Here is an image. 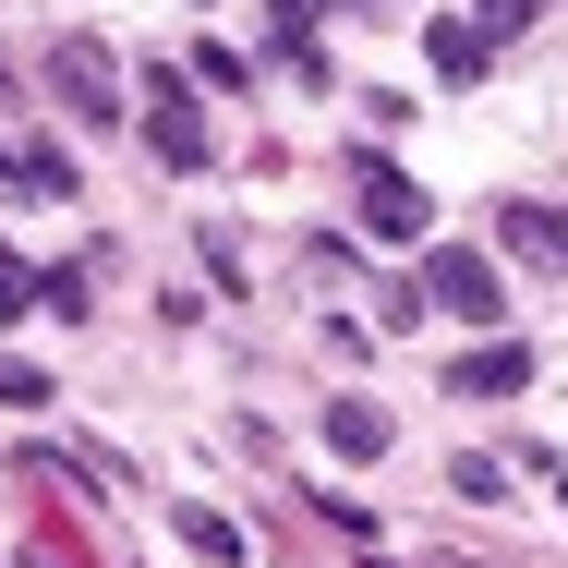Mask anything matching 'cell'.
Masks as SVG:
<instances>
[{"label":"cell","instance_id":"cell-13","mask_svg":"<svg viewBox=\"0 0 568 568\" xmlns=\"http://www.w3.org/2000/svg\"><path fill=\"white\" fill-rule=\"evenodd\" d=\"M0 399H12V412H49V375H37V363H12V351H0Z\"/></svg>","mask_w":568,"mask_h":568},{"label":"cell","instance_id":"cell-5","mask_svg":"<svg viewBox=\"0 0 568 568\" xmlns=\"http://www.w3.org/2000/svg\"><path fill=\"white\" fill-rule=\"evenodd\" d=\"M520 387H532V351L520 339H484V351L448 363V399H520Z\"/></svg>","mask_w":568,"mask_h":568},{"label":"cell","instance_id":"cell-16","mask_svg":"<svg viewBox=\"0 0 568 568\" xmlns=\"http://www.w3.org/2000/svg\"><path fill=\"white\" fill-rule=\"evenodd\" d=\"M545 484H557V508H568V459H545Z\"/></svg>","mask_w":568,"mask_h":568},{"label":"cell","instance_id":"cell-2","mask_svg":"<svg viewBox=\"0 0 568 568\" xmlns=\"http://www.w3.org/2000/svg\"><path fill=\"white\" fill-rule=\"evenodd\" d=\"M424 303L459 315V327H496V315H508V303H496V266H484L471 242H436V254H424Z\"/></svg>","mask_w":568,"mask_h":568},{"label":"cell","instance_id":"cell-8","mask_svg":"<svg viewBox=\"0 0 568 568\" xmlns=\"http://www.w3.org/2000/svg\"><path fill=\"white\" fill-rule=\"evenodd\" d=\"M496 242L532 254V266H568V219H557V206H496Z\"/></svg>","mask_w":568,"mask_h":568},{"label":"cell","instance_id":"cell-3","mask_svg":"<svg viewBox=\"0 0 568 568\" xmlns=\"http://www.w3.org/2000/svg\"><path fill=\"white\" fill-rule=\"evenodd\" d=\"M49 85H61V98H73V121H85V133H121V73H110V49H98V37H61V61H49Z\"/></svg>","mask_w":568,"mask_h":568},{"label":"cell","instance_id":"cell-7","mask_svg":"<svg viewBox=\"0 0 568 568\" xmlns=\"http://www.w3.org/2000/svg\"><path fill=\"white\" fill-rule=\"evenodd\" d=\"M24 194H73V158L61 145H0V206H24Z\"/></svg>","mask_w":568,"mask_h":568},{"label":"cell","instance_id":"cell-11","mask_svg":"<svg viewBox=\"0 0 568 568\" xmlns=\"http://www.w3.org/2000/svg\"><path fill=\"white\" fill-rule=\"evenodd\" d=\"M266 24L291 37V61H303V73H327V61H315V24H327V0H266Z\"/></svg>","mask_w":568,"mask_h":568},{"label":"cell","instance_id":"cell-15","mask_svg":"<svg viewBox=\"0 0 568 568\" xmlns=\"http://www.w3.org/2000/svg\"><path fill=\"white\" fill-rule=\"evenodd\" d=\"M532 12H545V0H484V12H471V24H484V37H520V24H532Z\"/></svg>","mask_w":568,"mask_h":568},{"label":"cell","instance_id":"cell-4","mask_svg":"<svg viewBox=\"0 0 568 568\" xmlns=\"http://www.w3.org/2000/svg\"><path fill=\"white\" fill-rule=\"evenodd\" d=\"M145 133H158V158H170V170H206V110H194V85H182V73H145Z\"/></svg>","mask_w":568,"mask_h":568},{"label":"cell","instance_id":"cell-17","mask_svg":"<svg viewBox=\"0 0 568 568\" xmlns=\"http://www.w3.org/2000/svg\"><path fill=\"white\" fill-rule=\"evenodd\" d=\"M0 98H12V73H0Z\"/></svg>","mask_w":568,"mask_h":568},{"label":"cell","instance_id":"cell-14","mask_svg":"<svg viewBox=\"0 0 568 568\" xmlns=\"http://www.w3.org/2000/svg\"><path fill=\"white\" fill-rule=\"evenodd\" d=\"M24 303H37V266H12V254H0V327H12Z\"/></svg>","mask_w":568,"mask_h":568},{"label":"cell","instance_id":"cell-10","mask_svg":"<svg viewBox=\"0 0 568 568\" xmlns=\"http://www.w3.org/2000/svg\"><path fill=\"white\" fill-rule=\"evenodd\" d=\"M182 545H194L206 568H254V557H242V532H230L219 508H182Z\"/></svg>","mask_w":568,"mask_h":568},{"label":"cell","instance_id":"cell-9","mask_svg":"<svg viewBox=\"0 0 568 568\" xmlns=\"http://www.w3.org/2000/svg\"><path fill=\"white\" fill-rule=\"evenodd\" d=\"M327 448L339 459H387V412H375V399H327Z\"/></svg>","mask_w":568,"mask_h":568},{"label":"cell","instance_id":"cell-1","mask_svg":"<svg viewBox=\"0 0 568 568\" xmlns=\"http://www.w3.org/2000/svg\"><path fill=\"white\" fill-rule=\"evenodd\" d=\"M351 219L375 230V242H424V230H436V206H424V182H412L387 145H351Z\"/></svg>","mask_w":568,"mask_h":568},{"label":"cell","instance_id":"cell-12","mask_svg":"<svg viewBox=\"0 0 568 568\" xmlns=\"http://www.w3.org/2000/svg\"><path fill=\"white\" fill-rule=\"evenodd\" d=\"M448 496H471V508H508V459H448Z\"/></svg>","mask_w":568,"mask_h":568},{"label":"cell","instance_id":"cell-6","mask_svg":"<svg viewBox=\"0 0 568 568\" xmlns=\"http://www.w3.org/2000/svg\"><path fill=\"white\" fill-rule=\"evenodd\" d=\"M424 61H436V73H448V85H471V73H484V61H496V37H484V24H471V12H436V24H424Z\"/></svg>","mask_w":568,"mask_h":568}]
</instances>
